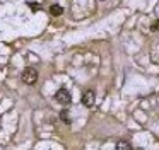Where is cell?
Returning a JSON list of instances; mask_svg holds the SVG:
<instances>
[{
    "label": "cell",
    "mask_w": 159,
    "mask_h": 150,
    "mask_svg": "<svg viewBox=\"0 0 159 150\" xmlns=\"http://www.w3.org/2000/svg\"><path fill=\"white\" fill-rule=\"evenodd\" d=\"M60 119H62L65 125H70V123H72V119H70V114H69V111H67V109H63V111L60 113Z\"/></svg>",
    "instance_id": "obj_5"
},
{
    "label": "cell",
    "mask_w": 159,
    "mask_h": 150,
    "mask_svg": "<svg viewBox=\"0 0 159 150\" xmlns=\"http://www.w3.org/2000/svg\"><path fill=\"white\" fill-rule=\"evenodd\" d=\"M22 82L24 84H28V85H33L36 80H38V72L34 70V68H31V67H28V68H24L22 70Z\"/></svg>",
    "instance_id": "obj_1"
},
{
    "label": "cell",
    "mask_w": 159,
    "mask_h": 150,
    "mask_svg": "<svg viewBox=\"0 0 159 150\" xmlns=\"http://www.w3.org/2000/svg\"><path fill=\"white\" fill-rule=\"evenodd\" d=\"M55 101L60 102V104H70L72 95H70V92L67 90V89H60V90H57V94H55Z\"/></svg>",
    "instance_id": "obj_3"
},
{
    "label": "cell",
    "mask_w": 159,
    "mask_h": 150,
    "mask_svg": "<svg viewBox=\"0 0 159 150\" xmlns=\"http://www.w3.org/2000/svg\"><path fill=\"white\" fill-rule=\"evenodd\" d=\"M151 31H159V20H154V24L151 26Z\"/></svg>",
    "instance_id": "obj_7"
},
{
    "label": "cell",
    "mask_w": 159,
    "mask_h": 150,
    "mask_svg": "<svg viewBox=\"0 0 159 150\" xmlns=\"http://www.w3.org/2000/svg\"><path fill=\"white\" fill-rule=\"evenodd\" d=\"M50 14H52V15H55V17L62 15V14H63V9H62V5H58V3H53V5L50 7Z\"/></svg>",
    "instance_id": "obj_4"
},
{
    "label": "cell",
    "mask_w": 159,
    "mask_h": 150,
    "mask_svg": "<svg viewBox=\"0 0 159 150\" xmlns=\"http://www.w3.org/2000/svg\"><path fill=\"white\" fill-rule=\"evenodd\" d=\"M115 150H134V148H132L130 143H127V142H120V143L116 145V148H115Z\"/></svg>",
    "instance_id": "obj_6"
},
{
    "label": "cell",
    "mask_w": 159,
    "mask_h": 150,
    "mask_svg": "<svg viewBox=\"0 0 159 150\" xmlns=\"http://www.w3.org/2000/svg\"><path fill=\"white\" fill-rule=\"evenodd\" d=\"M94 101H96V95H94V90L87 89V90L82 92V97H80V102H82L86 108H93L94 106Z\"/></svg>",
    "instance_id": "obj_2"
},
{
    "label": "cell",
    "mask_w": 159,
    "mask_h": 150,
    "mask_svg": "<svg viewBox=\"0 0 159 150\" xmlns=\"http://www.w3.org/2000/svg\"><path fill=\"white\" fill-rule=\"evenodd\" d=\"M29 5L33 7V10H34V12H36V10L39 9V5H38V3H34V2H29Z\"/></svg>",
    "instance_id": "obj_8"
}]
</instances>
